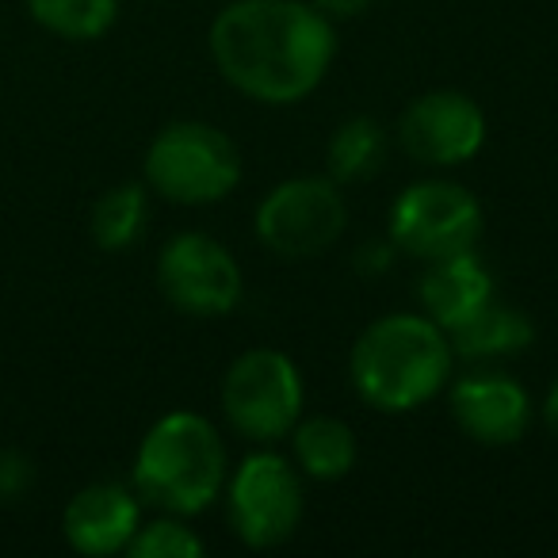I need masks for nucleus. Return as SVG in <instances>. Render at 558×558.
<instances>
[{"label":"nucleus","instance_id":"obj_3","mask_svg":"<svg viewBox=\"0 0 558 558\" xmlns=\"http://www.w3.org/2000/svg\"><path fill=\"white\" fill-rule=\"evenodd\" d=\"M230 478L226 440L199 413H165L134 456V494L172 517H199L222 497Z\"/></svg>","mask_w":558,"mask_h":558},{"label":"nucleus","instance_id":"obj_18","mask_svg":"<svg viewBox=\"0 0 558 558\" xmlns=\"http://www.w3.org/2000/svg\"><path fill=\"white\" fill-rule=\"evenodd\" d=\"M35 24L70 43H93L116 24L119 0H27Z\"/></svg>","mask_w":558,"mask_h":558},{"label":"nucleus","instance_id":"obj_15","mask_svg":"<svg viewBox=\"0 0 558 558\" xmlns=\"http://www.w3.org/2000/svg\"><path fill=\"white\" fill-rule=\"evenodd\" d=\"M295 466L314 482H337L356 466V433L341 417H306L291 428Z\"/></svg>","mask_w":558,"mask_h":558},{"label":"nucleus","instance_id":"obj_9","mask_svg":"<svg viewBox=\"0 0 558 558\" xmlns=\"http://www.w3.org/2000/svg\"><path fill=\"white\" fill-rule=\"evenodd\" d=\"M157 288L187 318H222L241 303V264L207 233H177L157 256Z\"/></svg>","mask_w":558,"mask_h":558},{"label":"nucleus","instance_id":"obj_6","mask_svg":"<svg viewBox=\"0 0 558 558\" xmlns=\"http://www.w3.org/2000/svg\"><path fill=\"white\" fill-rule=\"evenodd\" d=\"M226 517L253 550L288 543L303 520V471L271 448L245 456L226 478Z\"/></svg>","mask_w":558,"mask_h":558},{"label":"nucleus","instance_id":"obj_14","mask_svg":"<svg viewBox=\"0 0 558 558\" xmlns=\"http://www.w3.org/2000/svg\"><path fill=\"white\" fill-rule=\"evenodd\" d=\"M448 341L456 360H466V364H478V367L501 364V360L520 356L535 341V326L520 306L489 299L466 322L448 329Z\"/></svg>","mask_w":558,"mask_h":558},{"label":"nucleus","instance_id":"obj_12","mask_svg":"<svg viewBox=\"0 0 558 558\" xmlns=\"http://www.w3.org/2000/svg\"><path fill=\"white\" fill-rule=\"evenodd\" d=\"M142 527V501L119 482H93L62 512V532L73 550L88 558L119 555Z\"/></svg>","mask_w":558,"mask_h":558},{"label":"nucleus","instance_id":"obj_21","mask_svg":"<svg viewBox=\"0 0 558 558\" xmlns=\"http://www.w3.org/2000/svg\"><path fill=\"white\" fill-rule=\"evenodd\" d=\"M32 478V466L20 456H0V494H16Z\"/></svg>","mask_w":558,"mask_h":558},{"label":"nucleus","instance_id":"obj_2","mask_svg":"<svg viewBox=\"0 0 558 558\" xmlns=\"http://www.w3.org/2000/svg\"><path fill=\"white\" fill-rule=\"evenodd\" d=\"M451 341L425 314H387L356 337L349 383L379 413H410L433 402L451 379Z\"/></svg>","mask_w":558,"mask_h":558},{"label":"nucleus","instance_id":"obj_5","mask_svg":"<svg viewBox=\"0 0 558 558\" xmlns=\"http://www.w3.org/2000/svg\"><path fill=\"white\" fill-rule=\"evenodd\" d=\"M303 375L295 360L279 349H248L222 375V413L226 425L248 444L288 440L303 417Z\"/></svg>","mask_w":558,"mask_h":558},{"label":"nucleus","instance_id":"obj_10","mask_svg":"<svg viewBox=\"0 0 558 558\" xmlns=\"http://www.w3.org/2000/svg\"><path fill=\"white\" fill-rule=\"evenodd\" d=\"M486 142V116L478 100L456 88L425 93L398 119V146L428 169H456Z\"/></svg>","mask_w":558,"mask_h":558},{"label":"nucleus","instance_id":"obj_8","mask_svg":"<svg viewBox=\"0 0 558 558\" xmlns=\"http://www.w3.org/2000/svg\"><path fill=\"white\" fill-rule=\"evenodd\" d=\"M482 238V203L451 180H417L390 207V245L428 264L471 253Z\"/></svg>","mask_w":558,"mask_h":558},{"label":"nucleus","instance_id":"obj_20","mask_svg":"<svg viewBox=\"0 0 558 558\" xmlns=\"http://www.w3.org/2000/svg\"><path fill=\"white\" fill-rule=\"evenodd\" d=\"M326 20H356L372 9L375 0H311Z\"/></svg>","mask_w":558,"mask_h":558},{"label":"nucleus","instance_id":"obj_16","mask_svg":"<svg viewBox=\"0 0 558 558\" xmlns=\"http://www.w3.org/2000/svg\"><path fill=\"white\" fill-rule=\"evenodd\" d=\"M387 161V131H383L375 119L356 116L344 119L333 131L326 149V165H329V180L337 184H360V180H372L375 172Z\"/></svg>","mask_w":558,"mask_h":558},{"label":"nucleus","instance_id":"obj_11","mask_svg":"<svg viewBox=\"0 0 558 558\" xmlns=\"http://www.w3.org/2000/svg\"><path fill=\"white\" fill-rule=\"evenodd\" d=\"M448 405L459 433L471 436L474 444H486V448H509L532 425L527 390L512 375L489 372L486 364L451 387Z\"/></svg>","mask_w":558,"mask_h":558},{"label":"nucleus","instance_id":"obj_22","mask_svg":"<svg viewBox=\"0 0 558 558\" xmlns=\"http://www.w3.org/2000/svg\"><path fill=\"white\" fill-rule=\"evenodd\" d=\"M543 421H547V428L558 436V383L547 390V402H543Z\"/></svg>","mask_w":558,"mask_h":558},{"label":"nucleus","instance_id":"obj_4","mask_svg":"<svg viewBox=\"0 0 558 558\" xmlns=\"http://www.w3.org/2000/svg\"><path fill=\"white\" fill-rule=\"evenodd\" d=\"M241 154L210 123H169L146 149V184L180 207H207L238 187Z\"/></svg>","mask_w":558,"mask_h":558},{"label":"nucleus","instance_id":"obj_13","mask_svg":"<svg viewBox=\"0 0 558 558\" xmlns=\"http://www.w3.org/2000/svg\"><path fill=\"white\" fill-rule=\"evenodd\" d=\"M417 299L425 318H433L448 333V329H456L459 322H466L478 306H486L494 299V276L474 256V248L471 253L440 256V260L425 264Z\"/></svg>","mask_w":558,"mask_h":558},{"label":"nucleus","instance_id":"obj_7","mask_svg":"<svg viewBox=\"0 0 558 558\" xmlns=\"http://www.w3.org/2000/svg\"><path fill=\"white\" fill-rule=\"evenodd\" d=\"M349 226V203L329 177H291L260 199L253 230L268 253L283 260H311L341 241Z\"/></svg>","mask_w":558,"mask_h":558},{"label":"nucleus","instance_id":"obj_19","mask_svg":"<svg viewBox=\"0 0 558 558\" xmlns=\"http://www.w3.org/2000/svg\"><path fill=\"white\" fill-rule=\"evenodd\" d=\"M126 550H131L134 558H199L203 539L184 524V517L165 512V517L142 524Z\"/></svg>","mask_w":558,"mask_h":558},{"label":"nucleus","instance_id":"obj_1","mask_svg":"<svg viewBox=\"0 0 558 558\" xmlns=\"http://www.w3.org/2000/svg\"><path fill=\"white\" fill-rule=\"evenodd\" d=\"M210 58L230 88L256 104H299L337 58L333 20L311 0H233L210 24Z\"/></svg>","mask_w":558,"mask_h":558},{"label":"nucleus","instance_id":"obj_17","mask_svg":"<svg viewBox=\"0 0 558 558\" xmlns=\"http://www.w3.org/2000/svg\"><path fill=\"white\" fill-rule=\"evenodd\" d=\"M149 218V199L142 184H119L111 192H104L93 207V218H88V230H93V241L108 253H123L134 241L142 238Z\"/></svg>","mask_w":558,"mask_h":558}]
</instances>
